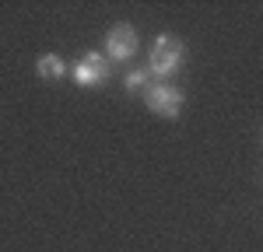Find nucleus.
<instances>
[{
  "label": "nucleus",
  "instance_id": "nucleus-1",
  "mask_svg": "<svg viewBox=\"0 0 263 252\" xmlns=\"http://www.w3.org/2000/svg\"><path fill=\"white\" fill-rule=\"evenodd\" d=\"M182 60H186V46L176 35H158L151 46V56H147V70H151V77L168 81L172 74H179Z\"/></svg>",
  "mask_w": 263,
  "mask_h": 252
},
{
  "label": "nucleus",
  "instance_id": "nucleus-2",
  "mask_svg": "<svg viewBox=\"0 0 263 252\" xmlns=\"http://www.w3.org/2000/svg\"><path fill=\"white\" fill-rule=\"evenodd\" d=\"M144 102H147V109H151L155 116H162V119H176V116L182 112L186 95H182V88H176V84L158 81V84H151V88L144 91Z\"/></svg>",
  "mask_w": 263,
  "mask_h": 252
},
{
  "label": "nucleus",
  "instance_id": "nucleus-3",
  "mask_svg": "<svg viewBox=\"0 0 263 252\" xmlns=\"http://www.w3.org/2000/svg\"><path fill=\"white\" fill-rule=\"evenodd\" d=\"M109 74H112V67H109V60H105V53H84L81 60L70 67V77H74V84L78 88H99V84L109 81Z\"/></svg>",
  "mask_w": 263,
  "mask_h": 252
},
{
  "label": "nucleus",
  "instance_id": "nucleus-4",
  "mask_svg": "<svg viewBox=\"0 0 263 252\" xmlns=\"http://www.w3.org/2000/svg\"><path fill=\"white\" fill-rule=\"evenodd\" d=\"M137 53V28L134 25H112L105 32V60L109 63H126Z\"/></svg>",
  "mask_w": 263,
  "mask_h": 252
},
{
  "label": "nucleus",
  "instance_id": "nucleus-5",
  "mask_svg": "<svg viewBox=\"0 0 263 252\" xmlns=\"http://www.w3.org/2000/svg\"><path fill=\"white\" fill-rule=\"evenodd\" d=\"M35 74H39L42 81H60L63 74H67V63L57 53H42L39 60H35Z\"/></svg>",
  "mask_w": 263,
  "mask_h": 252
},
{
  "label": "nucleus",
  "instance_id": "nucleus-6",
  "mask_svg": "<svg viewBox=\"0 0 263 252\" xmlns=\"http://www.w3.org/2000/svg\"><path fill=\"white\" fill-rule=\"evenodd\" d=\"M123 84H126V91H147L151 88V70L147 67H134V70H126V77H123Z\"/></svg>",
  "mask_w": 263,
  "mask_h": 252
}]
</instances>
